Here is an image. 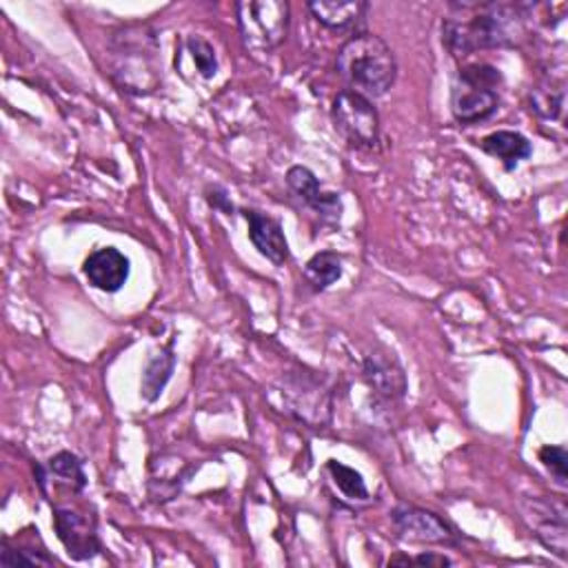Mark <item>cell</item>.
<instances>
[{"mask_svg": "<svg viewBox=\"0 0 568 568\" xmlns=\"http://www.w3.org/2000/svg\"><path fill=\"white\" fill-rule=\"evenodd\" d=\"M457 19H446L442 25V41L453 56H468L479 50L510 48L524 37V8L519 6H462Z\"/></svg>", "mask_w": 568, "mask_h": 568, "instance_id": "cell-1", "label": "cell"}, {"mask_svg": "<svg viewBox=\"0 0 568 568\" xmlns=\"http://www.w3.org/2000/svg\"><path fill=\"white\" fill-rule=\"evenodd\" d=\"M335 68L349 90L369 101L384 96L397 79L393 50L380 37L366 32L355 34L340 48Z\"/></svg>", "mask_w": 568, "mask_h": 568, "instance_id": "cell-2", "label": "cell"}, {"mask_svg": "<svg viewBox=\"0 0 568 568\" xmlns=\"http://www.w3.org/2000/svg\"><path fill=\"white\" fill-rule=\"evenodd\" d=\"M502 74L490 65H468L459 70L451 92V112L459 125H477L499 110Z\"/></svg>", "mask_w": 568, "mask_h": 568, "instance_id": "cell-3", "label": "cell"}, {"mask_svg": "<svg viewBox=\"0 0 568 568\" xmlns=\"http://www.w3.org/2000/svg\"><path fill=\"white\" fill-rule=\"evenodd\" d=\"M236 14L247 50L269 54L287 41L291 23L287 0H242L236 6Z\"/></svg>", "mask_w": 568, "mask_h": 568, "instance_id": "cell-4", "label": "cell"}, {"mask_svg": "<svg viewBox=\"0 0 568 568\" xmlns=\"http://www.w3.org/2000/svg\"><path fill=\"white\" fill-rule=\"evenodd\" d=\"M116 48V68L114 76L118 83L134 94H149L158 87V68L156 54L158 45L154 34L143 28L141 32L125 30L118 39Z\"/></svg>", "mask_w": 568, "mask_h": 568, "instance_id": "cell-5", "label": "cell"}, {"mask_svg": "<svg viewBox=\"0 0 568 568\" xmlns=\"http://www.w3.org/2000/svg\"><path fill=\"white\" fill-rule=\"evenodd\" d=\"M331 121L335 132L355 149H375L380 143V116L375 105L355 94L344 90L335 96L331 107Z\"/></svg>", "mask_w": 568, "mask_h": 568, "instance_id": "cell-6", "label": "cell"}, {"mask_svg": "<svg viewBox=\"0 0 568 568\" xmlns=\"http://www.w3.org/2000/svg\"><path fill=\"white\" fill-rule=\"evenodd\" d=\"M280 397L285 413L311 428H324L331 422V395L309 373L285 375Z\"/></svg>", "mask_w": 568, "mask_h": 568, "instance_id": "cell-7", "label": "cell"}, {"mask_svg": "<svg viewBox=\"0 0 568 568\" xmlns=\"http://www.w3.org/2000/svg\"><path fill=\"white\" fill-rule=\"evenodd\" d=\"M391 519L402 539L422 544H455V530L435 513L417 506H395Z\"/></svg>", "mask_w": 568, "mask_h": 568, "instance_id": "cell-8", "label": "cell"}, {"mask_svg": "<svg viewBox=\"0 0 568 568\" xmlns=\"http://www.w3.org/2000/svg\"><path fill=\"white\" fill-rule=\"evenodd\" d=\"M54 524L61 541L74 559H90L101 550L96 521L90 515L59 506L54 510Z\"/></svg>", "mask_w": 568, "mask_h": 568, "instance_id": "cell-9", "label": "cell"}, {"mask_svg": "<svg viewBox=\"0 0 568 568\" xmlns=\"http://www.w3.org/2000/svg\"><path fill=\"white\" fill-rule=\"evenodd\" d=\"M130 271L127 256L114 247L99 249L85 260L87 280L105 293H118L127 285Z\"/></svg>", "mask_w": 568, "mask_h": 568, "instance_id": "cell-10", "label": "cell"}, {"mask_svg": "<svg viewBox=\"0 0 568 568\" xmlns=\"http://www.w3.org/2000/svg\"><path fill=\"white\" fill-rule=\"evenodd\" d=\"M530 508H535L537 513H528L533 515L535 521V535L539 537V541L550 548L552 552H557L559 557H566L568 550V528H566V506L559 499H535L530 502Z\"/></svg>", "mask_w": 568, "mask_h": 568, "instance_id": "cell-11", "label": "cell"}, {"mask_svg": "<svg viewBox=\"0 0 568 568\" xmlns=\"http://www.w3.org/2000/svg\"><path fill=\"white\" fill-rule=\"evenodd\" d=\"M287 185L296 194V198H300L318 216H322L327 220H340L342 203H340L338 194H324L311 169L300 167V165L291 167L287 172Z\"/></svg>", "mask_w": 568, "mask_h": 568, "instance_id": "cell-12", "label": "cell"}, {"mask_svg": "<svg viewBox=\"0 0 568 568\" xmlns=\"http://www.w3.org/2000/svg\"><path fill=\"white\" fill-rule=\"evenodd\" d=\"M245 220L249 223V238L254 247L276 267H282L289 260V242L285 238L282 225L271 216H265L254 209L245 211Z\"/></svg>", "mask_w": 568, "mask_h": 568, "instance_id": "cell-13", "label": "cell"}, {"mask_svg": "<svg viewBox=\"0 0 568 568\" xmlns=\"http://www.w3.org/2000/svg\"><path fill=\"white\" fill-rule=\"evenodd\" d=\"M364 380L384 400H400L406 391L402 366L386 353H371L364 362Z\"/></svg>", "mask_w": 568, "mask_h": 568, "instance_id": "cell-14", "label": "cell"}, {"mask_svg": "<svg viewBox=\"0 0 568 568\" xmlns=\"http://www.w3.org/2000/svg\"><path fill=\"white\" fill-rule=\"evenodd\" d=\"M366 8L369 6L362 3V0H318V3H309L313 19L335 32L355 28L362 21Z\"/></svg>", "mask_w": 568, "mask_h": 568, "instance_id": "cell-15", "label": "cell"}, {"mask_svg": "<svg viewBox=\"0 0 568 568\" xmlns=\"http://www.w3.org/2000/svg\"><path fill=\"white\" fill-rule=\"evenodd\" d=\"M479 147H482V152H486L488 156L497 158L506 172L517 169V165H519L521 161L530 158V154H533V147H530L528 138L521 136V134H517V132H508V130L488 134V136L479 143Z\"/></svg>", "mask_w": 568, "mask_h": 568, "instance_id": "cell-16", "label": "cell"}, {"mask_svg": "<svg viewBox=\"0 0 568 568\" xmlns=\"http://www.w3.org/2000/svg\"><path fill=\"white\" fill-rule=\"evenodd\" d=\"M176 366V355L172 351V347H167L165 351H161L158 355H154L147 364V369L143 371V395L145 400L154 402L161 397L165 384L169 382L172 373Z\"/></svg>", "mask_w": 568, "mask_h": 568, "instance_id": "cell-17", "label": "cell"}, {"mask_svg": "<svg viewBox=\"0 0 568 568\" xmlns=\"http://www.w3.org/2000/svg\"><path fill=\"white\" fill-rule=\"evenodd\" d=\"M304 278L318 291L329 289L331 285H335L342 278V258L333 251L316 254L304 267Z\"/></svg>", "mask_w": 568, "mask_h": 568, "instance_id": "cell-18", "label": "cell"}, {"mask_svg": "<svg viewBox=\"0 0 568 568\" xmlns=\"http://www.w3.org/2000/svg\"><path fill=\"white\" fill-rule=\"evenodd\" d=\"M50 475L56 477V482L70 486L72 490H83L85 484H87V477H85V471H83V462L74 455V453H59L50 459V466H48Z\"/></svg>", "mask_w": 568, "mask_h": 568, "instance_id": "cell-19", "label": "cell"}, {"mask_svg": "<svg viewBox=\"0 0 568 568\" xmlns=\"http://www.w3.org/2000/svg\"><path fill=\"white\" fill-rule=\"evenodd\" d=\"M327 468H329V473H331L335 486H338L349 499H366V497H369L366 484H364L362 475H360L355 468L344 466V464H340V462H335V459H329Z\"/></svg>", "mask_w": 568, "mask_h": 568, "instance_id": "cell-20", "label": "cell"}, {"mask_svg": "<svg viewBox=\"0 0 568 568\" xmlns=\"http://www.w3.org/2000/svg\"><path fill=\"white\" fill-rule=\"evenodd\" d=\"M564 107V90H550V85H539L530 94V110L544 118V121H555L559 118Z\"/></svg>", "mask_w": 568, "mask_h": 568, "instance_id": "cell-21", "label": "cell"}, {"mask_svg": "<svg viewBox=\"0 0 568 568\" xmlns=\"http://www.w3.org/2000/svg\"><path fill=\"white\" fill-rule=\"evenodd\" d=\"M187 48H189V52L194 56V63H196L200 76L203 79H214L218 74V59H216L214 48L205 39H200V37H192L187 41Z\"/></svg>", "mask_w": 568, "mask_h": 568, "instance_id": "cell-22", "label": "cell"}, {"mask_svg": "<svg viewBox=\"0 0 568 568\" xmlns=\"http://www.w3.org/2000/svg\"><path fill=\"white\" fill-rule=\"evenodd\" d=\"M539 459H541V464L555 475V479H557V484L559 486H566L568 482H566V464H568V453H566V448L564 446H544L541 451H539Z\"/></svg>", "mask_w": 568, "mask_h": 568, "instance_id": "cell-23", "label": "cell"}, {"mask_svg": "<svg viewBox=\"0 0 568 568\" xmlns=\"http://www.w3.org/2000/svg\"><path fill=\"white\" fill-rule=\"evenodd\" d=\"M0 564H3L6 568H17V566H50L54 564L52 557L43 555V552H37L32 555L30 550H14L10 548L8 544L3 546V555H0Z\"/></svg>", "mask_w": 568, "mask_h": 568, "instance_id": "cell-24", "label": "cell"}, {"mask_svg": "<svg viewBox=\"0 0 568 568\" xmlns=\"http://www.w3.org/2000/svg\"><path fill=\"white\" fill-rule=\"evenodd\" d=\"M404 564H420V566H451L453 561L444 555H435V552H422L413 559H402Z\"/></svg>", "mask_w": 568, "mask_h": 568, "instance_id": "cell-25", "label": "cell"}, {"mask_svg": "<svg viewBox=\"0 0 568 568\" xmlns=\"http://www.w3.org/2000/svg\"><path fill=\"white\" fill-rule=\"evenodd\" d=\"M207 200H209V205H211L214 209H223L227 216H231V214H234V205L227 200V194H225L223 189L214 187V192H209Z\"/></svg>", "mask_w": 568, "mask_h": 568, "instance_id": "cell-26", "label": "cell"}]
</instances>
